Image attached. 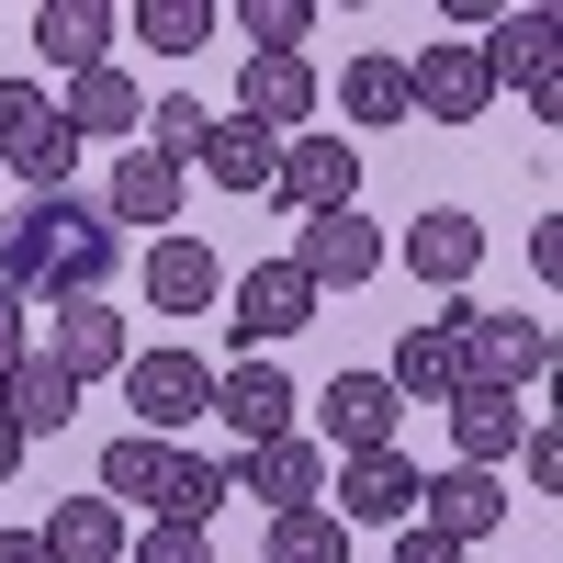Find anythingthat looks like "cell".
I'll return each instance as SVG.
<instances>
[{
  "label": "cell",
  "instance_id": "obj_1",
  "mask_svg": "<svg viewBox=\"0 0 563 563\" xmlns=\"http://www.w3.org/2000/svg\"><path fill=\"white\" fill-rule=\"evenodd\" d=\"M541 372H552V316H496V305L462 316V384H485V395H530Z\"/></svg>",
  "mask_w": 563,
  "mask_h": 563
},
{
  "label": "cell",
  "instance_id": "obj_2",
  "mask_svg": "<svg viewBox=\"0 0 563 563\" xmlns=\"http://www.w3.org/2000/svg\"><path fill=\"white\" fill-rule=\"evenodd\" d=\"M124 406H135V429H147V440H180V429L214 406V361H192V350H135V361H124Z\"/></svg>",
  "mask_w": 563,
  "mask_h": 563
},
{
  "label": "cell",
  "instance_id": "obj_3",
  "mask_svg": "<svg viewBox=\"0 0 563 563\" xmlns=\"http://www.w3.org/2000/svg\"><path fill=\"white\" fill-rule=\"evenodd\" d=\"M462 316L474 305H440V316H417L406 339H395V361H384V384H395V406H451L462 395Z\"/></svg>",
  "mask_w": 563,
  "mask_h": 563
},
{
  "label": "cell",
  "instance_id": "obj_4",
  "mask_svg": "<svg viewBox=\"0 0 563 563\" xmlns=\"http://www.w3.org/2000/svg\"><path fill=\"white\" fill-rule=\"evenodd\" d=\"M406 113H429V124H485V113H496L485 45H429V57H406Z\"/></svg>",
  "mask_w": 563,
  "mask_h": 563
},
{
  "label": "cell",
  "instance_id": "obj_5",
  "mask_svg": "<svg viewBox=\"0 0 563 563\" xmlns=\"http://www.w3.org/2000/svg\"><path fill=\"white\" fill-rule=\"evenodd\" d=\"M294 271L316 282V294H361V282L384 271V225H372L361 203L350 214H305L294 225Z\"/></svg>",
  "mask_w": 563,
  "mask_h": 563
},
{
  "label": "cell",
  "instance_id": "obj_6",
  "mask_svg": "<svg viewBox=\"0 0 563 563\" xmlns=\"http://www.w3.org/2000/svg\"><path fill=\"white\" fill-rule=\"evenodd\" d=\"M316 282L294 271V260H249V282H238V316H225V327H238V361L260 350L271 361V339H294V327H316Z\"/></svg>",
  "mask_w": 563,
  "mask_h": 563
},
{
  "label": "cell",
  "instance_id": "obj_7",
  "mask_svg": "<svg viewBox=\"0 0 563 563\" xmlns=\"http://www.w3.org/2000/svg\"><path fill=\"white\" fill-rule=\"evenodd\" d=\"M271 192L294 203V214H350L361 203V147H350V135H282Z\"/></svg>",
  "mask_w": 563,
  "mask_h": 563
},
{
  "label": "cell",
  "instance_id": "obj_8",
  "mask_svg": "<svg viewBox=\"0 0 563 563\" xmlns=\"http://www.w3.org/2000/svg\"><path fill=\"white\" fill-rule=\"evenodd\" d=\"M45 225H57V249H45V305H57V294H102L113 260H124V238L102 225V203L57 192V203H45Z\"/></svg>",
  "mask_w": 563,
  "mask_h": 563
},
{
  "label": "cell",
  "instance_id": "obj_9",
  "mask_svg": "<svg viewBox=\"0 0 563 563\" xmlns=\"http://www.w3.org/2000/svg\"><path fill=\"white\" fill-rule=\"evenodd\" d=\"M225 496H260V519L316 507V496H327V451H316V440H260V451L225 462Z\"/></svg>",
  "mask_w": 563,
  "mask_h": 563
},
{
  "label": "cell",
  "instance_id": "obj_10",
  "mask_svg": "<svg viewBox=\"0 0 563 563\" xmlns=\"http://www.w3.org/2000/svg\"><path fill=\"white\" fill-rule=\"evenodd\" d=\"M327 485H339V507H327L339 530H361V519L406 530V519H417V462H406V451H350Z\"/></svg>",
  "mask_w": 563,
  "mask_h": 563
},
{
  "label": "cell",
  "instance_id": "obj_11",
  "mask_svg": "<svg viewBox=\"0 0 563 563\" xmlns=\"http://www.w3.org/2000/svg\"><path fill=\"white\" fill-rule=\"evenodd\" d=\"M203 417H225L238 429V451H260V440H294V384H282V361H238V372H214V406Z\"/></svg>",
  "mask_w": 563,
  "mask_h": 563
},
{
  "label": "cell",
  "instance_id": "obj_12",
  "mask_svg": "<svg viewBox=\"0 0 563 563\" xmlns=\"http://www.w3.org/2000/svg\"><path fill=\"white\" fill-rule=\"evenodd\" d=\"M417 507H429L417 530H440L451 552H474V541L507 519V485H496V474H474V462H451V474H417Z\"/></svg>",
  "mask_w": 563,
  "mask_h": 563
},
{
  "label": "cell",
  "instance_id": "obj_13",
  "mask_svg": "<svg viewBox=\"0 0 563 563\" xmlns=\"http://www.w3.org/2000/svg\"><path fill=\"white\" fill-rule=\"evenodd\" d=\"M135 282H147V316H203V305L225 294V260H214L203 238H147Z\"/></svg>",
  "mask_w": 563,
  "mask_h": 563
},
{
  "label": "cell",
  "instance_id": "obj_14",
  "mask_svg": "<svg viewBox=\"0 0 563 563\" xmlns=\"http://www.w3.org/2000/svg\"><path fill=\"white\" fill-rule=\"evenodd\" d=\"M316 57H249L238 68V124H260V135H294V124H316Z\"/></svg>",
  "mask_w": 563,
  "mask_h": 563
},
{
  "label": "cell",
  "instance_id": "obj_15",
  "mask_svg": "<svg viewBox=\"0 0 563 563\" xmlns=\"http://www.w3.org/2000/svg\"><path fill=\"white\" fill-rule=\"evenodd\" d=\"M0 417H12L23 440H57L68 417H79V372H68L57 350H23L12 372H0Z\"/></svg>",
  "mask_w": 563,
  "mask_h": 563
},
{
  "label": "cell",
  "instance_id": "obj_16",
  "mask_svg": "<svg viewBox=\"0 0 563 563\" xmlns=\"http://www.w3.org/2000/svg\"><path fill=\"white\" fill-rule=\"evenodd\" d=\"M406 271L429 282V294H462V282L485 271V225L462 214V203H429V214L406 225Z\"/></svg>",
  "mask_w": 563,
  "mask_h": 563
},
{
  "label": "cell",
  "instance_id": "obj_17",
  "mask_svg": "<svg viewBox=\"0 0 563 563\" xmlns=\"http://www.w3.org/2000/svg\"><path fill=\"white\" fill-rule=\"evenodd\" d=\"M45 316H57V339H45V350H57V361L79 372V384H102V372H124V361H135V339H124V316H113L102 294H57Z\"/></svg>",
  "mask_w": 563,
  "mask_h": 563
},
{
  "label": "cell",
  "instance_id": "obj_18",
  "mask_svg": "<svg viewBox=\"0 0 563 563\" xmlns=\"http://www.w3.org/2000/svg\"><path fill=\"white\" fill-rule=\"evenodd\" d=\"M316 406H327V440H339V462H350V451H395V417H406V406H395L384 372H339Z\"/></svg>",
  "mask_w": 563,
  "mask_h": 563
},
{
  "label": "cell",
  "instance_id": "obj_19",
  "mask_svg": "<svg viewBox=\"0 0 563 563\" xmlns=\"http://www.w3.org/2000/svg\"><path fill=\"white\" fill-rule=\"evenodd\" d=\"M485 68H496V90L507 79H541V68H563V12H552V0H530V12H496L485 23Z\"/></svg>",
  "mask_w": 563,
  "mask_h": 563
},
{
  "label": "cell",
  "instance_id": "obj_20",
  "mask_svg": "<svg viewBox=\"0 0 563 563\" xmlns=\"http://www.w3.org/2000/svg\"><path fill=\"white\" fill-rule=\"evenodd\" d=\"M23 34H34V57L68 68V79H79V68H113V12H102V0H45Z\"/></svg>",
  "mask_w": 563,
  "mask_h": 563
},
{
  "label": "cell",
  "instance_id": "obj_21",
  "mask_svg": "<svg viewBox=\"0 0 563 563\" xmlns=\"http://www.w3.org/2000/svg\"><path fill=\"white\" fill-rule=\"evenodd\" d=\"M519 440H530V406H519V395H485V384H462V395H451V451L474 462V474H496Z\"/></svg>",
  "mask_w": 563,
  "mask_h": 563
},
{
  "label": "cell",
  "instance_id": "obj_22",
  "mask_svg": "<svg viewBox=\"0 0 563 563\" xmlns=\"http://www.w3.org/2000/svg\"><path fill=\"white\" fill-rule=\"evenodd\" d=\"M57 124L79 135V147H90V135H135V124H147V90H135V68H79Z\"/></svg>",
  "mask_w": 563,
  "mask_h": 563
},
{
  "label": "cell",
  "instance_id": "obj_23",
  "mask_svg": "<svg viewBox=\"0 0 563 563\" xmlns=\"http://www.w3.org/2000/svg\"><path fill=\"white\" fill-rule=\"evenodd\" d=\"M102 225H180V169L147 158V147H124L113 180H102Z\"/></svg>",
  "mask_w": 563,
  "mask_h": 563
},
{
  "label": "cell",
  "instance_id": "obj_24",
  "mask_svg": "<svg viewBox=\"0 0 563 563\" xmlns=\"http://www.w3.org/2000/svg\"><path fill=\"white\" fill-rule=\"evenodd\" d=\"M203 180H214V192H271V169H282V135H260V124H238V113H225L214 135H203V158H192Z\"/></svg>",
  "mask_w": 563,
  "mask_h": 563
},
{
  "label": "cell",
  "instance_id": "obj_25",
  "mask_svg": "<svg viewBox=\"0 0 563 563\" xmlns=\"http://www.w3.org/2000/svg\"><path fill=\"white\" fill-rule=\"evenodd\" d=\"M57 563H124V507L113 496H57V519L34 530Z\"/></svg>",
  "mask_w": 563,
  "mask_h": 563
},
{
  "label": "cell",
  "instance_id": "obj_26",
  "mask_svg": "<svg viewBox=\"0 0 563 563\" xmlns=\"http://www.w3.org/2000/svg\"><path fill=\"white\" fill-rule=\"evenodd\" d=\"M339 113H350L361 135L406 124V57H384V45H372V57H350V68H339Z\"/></svg>",
  "mask_w": 563,
  "mask_h": 563
},
{
  "label": "cell",
  "instance_id": "obj_27",
  "mask_svg": "<svg viewBox=\"0 0 563 563\" xmlns=\"http://www.w3.org/2000/svg\"><path fill=\"white\" fill-rule=\"evenodd\" d=\"M225 507V462H203V451H169V474H158V507L147 519H169V530H203Z\"/></svg>",
  "mask_w": 563,
  "mask_h": 563
},
{
  "label": "cell",
  "instance_id": "obj_28",
  "mask_svg": "<svg viewBox=\"0 0 563 563\" xmlns=\"http://www.w3.org/2000/svg\"><path fill=\"white\" fill-rule=\"evenodd\" d=\"M203 135H214V113L192 102V90H169V102H147V124H135V147H147V158H169L180 180H192V158H203Z\"/></svg>",
  "mask_w": 563,
  "mask_h": 563
},
{
  "label": "cell",
  "instance_id": "obj_29",
  "mask_svg": "<svg viewBox=\"0 0 563 563\" xmlns=\"http://www.w3.org/2000/svg\"><path fill=\"white\" fill-rule=\"evenodd\" d=\"M169 451H180V440H147V429H124V440L102 451V496H113V507H158V474H169Z\"/></svg>",
  "mask_w": 563,
  "mask_h": 563
},
{
  "label": "cell",
  "instance_id": "obj_30",
  "mask_svg": "<svg viewBox=\"0 0 563 563\" xmlns=\"http://www.w3.org/2000/svg\"><path fill=\"white\" fill-rule=\"evenodd\" d=\"M135 45H158V57H203V45H214V0H147V12H135Z\"/></svg>",
  "mask_w": 563,
  "mask_h": 563
},
{
  "label": "cell",
  "instance_id": "obj_31",
  "mask_svg": "<svg viewBox=\"0 0 563 563\" xmlns=\"http://www.w3.org/2000/svg\"><path fill=\"white\" fill-rule=\"evenodd\" d=\"M271 563H350V530L327 507H282L271 519Z\"/></svg>",
  "mask_w": 563,
  "mask_h": 563
},
{
  "label": "cell",
  "instance_id": "obj_32",
  "mask_svg": "<svg viewBox=\"0 0 563 563\" xmlns=\"http://www.w3.org/2000/svg\"><path fill=\"white\" fill-rule=\"evenodd\" d=\"M238 34H249V57H305L316 0H249V12H238Z\"/></svg>",
  "mask_w": 563,
  "mask_h": 563
},
{
  "label": "cell",
  "instance_id": "obj_33",
  "mask_svg": "<svg viewBox=\"0 0 563 563\" xmlns=\"http://www.w3.org/2000/svg\"><path fill=\"white\" fill-rule=\"evenodd\" d=\"M68 169H79V135H68V124H45V135H34V147L12 158V180H23V192H34V203H57V192H68Z\"/></svg>",
  "mask_w": 563,
  "mask_h": 563
},
{
  "label": "cell",
  "instance_id": "obj_34",
  "mask_svg": "<svg viewBox=\"0 0 563 563\" xmlns=\"http://www.w3.org/2000/svg\"><path fill=\"white\" fill-rule=\"evenodd\" d=\"M45 124H57V102H45L34 79H0V169H12V158L34 147V135H45Z\"/></svg>",
  "mask_w": 563,
  "mask_h": 563
},
{
  "label": "cell",
  "instance_id": "obj_35",
  "mask_svg": "<svg viewBox=\"0 0 563 563\" xmlns=\"http://www.w3.org/2000/svg\"><path fill=\"white\" fill-rule=\"evenodd\" d=\"M135 563H214V541L203 530H169V519H147V541H124Z\"/></svg>",
  "mask_w": 563,
  "mask_h": 563
},
{
  "label": "cell",
  "instance_id": "obj_36",
  "mask_svg": "<svg viewBox=\"0 0 563 563\" xmlns=\"http://www.w3.org/2000/svg\"><path fill=\"white\" fill-rule=\"evenodd\" d=\"M519 474H530L541 496L563 485V429H552V417H530V440H519Z\"/></svg>",
  "mask_w": 563,
  "mask_h": 563
},
{
  "label": "cell",
  "instance_id": "obj_37",
  "mask_svg": "<svg viewBox=\"0 0 563 563\" xmlns=\"http://www.w3.org/2000/svg\"><path fill=\"white\" fill-rule=\"evenodd\" d=\"M395 563H462V552H451L440 530H417V519H406V530H395Z\"/></svg>",
  "mask_w": 563,
  "mask_h": 563
},
{
  "label": "cell",
  "instance_id": "obj_38",
  "mask_svg": "<svg viewBox=\"0 0 563 563\" xmlns=\"http://www.w3.org/2000/svg\"><path fill=\"white\" fill-rule=\"evenodd\" d=\"M530 271H541V282L563 271V214H541V225H530Z\"/></svg>",
  "mask_w": 563,
  "mask_h": 563
},
{
  "label": "cell",
  "instance_id": "obj_39",
  "mask_svg": "<svg viewBox=\"0 0 563 563\" xmlns=\"http://www.w3.org/2000/svg\"><path fill=\"white\" fill-rule=\"evenodd\" d=\"M23 350H34V339H23V294H0V372H12Z\"/></svg>",
  "mask_w": 563,
  "mask_h": 563
},
{
  "label": "cell",
  "instance_id": "obj_40",
  "mask_svg": "<svg viewBox=\"0 0 563 563\" xmlns=\"http://www.w3.org/2000/svg\"><path fill=\"white\" fill-rule=\"evenodd\" d=\"M0 563H57V552H45L34 530H0Z\"/></svg>",
  "mask_w": 563,
  "mask_h": 563
},
{
  "label": "cell",
  "instance_id": "obj_41",
  "mask_svg": "<svg viewBox=\"0 0 563 563\" xmlns=\"http://www.w3.org/2000/svg\"><path fill=\"white\" fill-rule=\"evenodd\" d=\"M23 451H34V440L12 429V417H0V485H12V474H23Z\"/></svg>",
  "mask_w": 563,
  "mask_h": 563
}]
</instances>
